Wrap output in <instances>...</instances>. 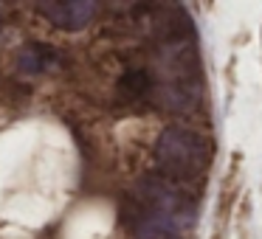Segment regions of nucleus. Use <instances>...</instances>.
I'll list each match as a JSON object with an SVG mask.
<instances>
[{"mask_svg": "<svg viewBox=\"0 0 262 239\" xmlns=\"http://www.w3.org/2000/svg\"><path fill=\"white\" fill-rule=\"evenodd\" d=\"M152 17L155 42V85L164 107L172 113H192L203 96V68H200L198 40L192 17L183 6H158Z\"/></svg>", "mask_w": 262, "mask_h": 239, "instance_id": "1", "label": "nucleus"}, {"mask_svg": "<svg viewBox=\"0 0 262 239\" xmlns=\"http://www.w3.org/2000/svg\"><path fill=\"white\" fill-rule=\"evenodd\" d=\"M198 220L192 188L164 177L161 172L141 177L121 203V225L133 239H186Z\"/></svg>", "mask_w": 262, "mask_h": 239, "instance_id": "2", "label": "nucleus"}, {"mask_svg": "<svg viewBox=\"0 0 262 239\" xmlns=\"http://www.w3.org/2000/svg\"><path fill=\"white\" fill-rule=\"evenodd\" d=\"M211 160H214V141L198 127L172 124L155 141L158 172L181 186L194 188L211 169Z\"/></svg>", "mask_w": 262, "mask_h": 239, "instance_id": "3", "label": "nucleus"}, {"mask_svg": "<svg viewBox=\"0 0 262 239\" xmlns=\"http://www.w3.org/2000/svg\"><path fill=\"white\" fill-rule=\"evenodd\" d=\"M37 12L62 31H82L96 20L99 3L93 0H54V3H37Z\"/></svg>", "mask_w": 262, "mask_h": 239, "instance_id": "4", "label": "nucleus"}, {"mask_svg": "<svg viewBox=\"0 0 262 239\" xmlns=\"http://www.w3.org/2000/svg\"><path fill=\"white\" fill-rule=\"evenodd\" d=\"M152 96H158V85H155V74L149 68L124 70L116 85V102L121 107H141Z\"/></svg>", "mask_w": 262, "mask_h": 239, "instance_id": "5", "label": "nucleus"}, {"mask_svg": "<svg viewBox=\"0 0 262 239\" xmlns=\"http://www.w3.org/2000/svg\"><path fill=\"white\" fill-rule=\"evenodd\" d=\"M62 65V54L59 48L46 45V42H26L17 51V70L23 76H42L51 74Z\"/></svg>", "mask_w": 262, "mask_h": 239, "instance_id": "6", "label": "nucleus"}, {"mask_svg": "<svg viewBox=\"0 0 262 239\" xmlns=\"http://www.w3.org/2000/svg\"><path fill=\"white\" fill-rule=\"evenodd\" d=\"M0 31H3V26H0Z\"/></svg>", "mask_w": 262, "mask_h": 239, "instance_id": "7", "label": "nucleus"}, {"mask_svg": "<svg viewBox=\"0 0 262 239\" xmlns=\"http://www.w3.org/2000/svg\"><path fill=\"white\" fill-rule=\"evenodd\" d=\"M0 9H3V6H0Z\"/></svg>", "mask_w": 262, "mask_h": 239, "instance_id": "8", "label": "nucleus"}]
</instances>
